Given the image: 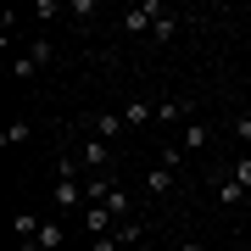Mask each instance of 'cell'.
<instances>
[{
  "mask_svg": "<svg viewBox=\"0 0 251 251\" xmlns=\"http://www.w3.org/2000/svg\"><path fill=\"white\" fill-rule=\"evenodd\" d=\"M28 140H34V123H23V117L6 128V134H0V145H6V151H11V145H28Z\"/></svg>",
  "mask_w": 251,
  "mask_h": 251,
  "instance_id": "obj_12",
  "label": "cell"
},
{
  "mask_svg": "<svg viewBox=\"0 0 251 251\" xmlns=\"http://www.w3.org/2000/svg\"><path fill=\"white\" fill-rule=\"evenodd\" d=\"M168 190H173V168H162V162H156V168L145 173V196H168Z\"/></svg>",
  "mask_w": 251,
  "mask_h": 251,
  "instance_id": "obj_9",
  "label": "cell"
},
{
  "mask_svg": "<svg viewBox=\"0 0 251 251\" xmlns=\"http://www.w3.org/2000/svg\"><path fill=\"white\" fill-rule=\"evenodd\" d=\"M229 179H240V184H246V196H251V151H246V156H234V168H229Z\"/></svg>",
  "mask_w": 251,
  "mask_h": 251,
  "instance_id": "obj_17",
  "label": "cell"
},
{
  "mask_svg": "<svg viewBox=\"0 0 251 251\" xmlns=\"http://www.w3.org/2000/svg\"><path fill=\"white\" fill-rule=\"evenodd\" d=\"M128 251H151V246H145V240H140V246H128Z\"/></svg>",
  "mask_w": 251,
  "mask_h": 251,
  "instance_id": "obj_21",
  "label": "cell"
},
{
  "mask_svg": "<svg viewBox=\"0 0 251 251\" xmlns=\"http://www.w3.org/2000/svg\"><path fill=\"white\" fill-rule=\"evenodd\" d=\"M162 0H145V6H128L123 17H117V28H123V34H145V28H156V17H162Z\"/></svg>",
  "mask_w": 251,
  "mask_h": 251,
  "instance_id": "obj_2",
  "label": "cell"
},
{
  "mask_svg": "<svg viewBox=\"0 0 251 251\" xmlns=\"http://www.w3.org/2000/svg\"><path fill=\"white\" fill-rule=\"evenodd\" d=\"M84 229H90L95 240H100V234H117V218H112V206H84Z\"/></svg>",
  "mask_w": 251,
  "mask_h": 251,
  "instance_id": "obj_5",
  "label": "cell"
},
{
  "mask_svg": "<svg viewBox=\"0 0 251 251\" xmlns=\"http://www.w3.org/2000/svg\"><path fill=\"white\" fill-rule=\"evenodd\" d=\"M90 196H84V179L78 173H62V179H56V206H84Z\"/></svg>",
  "mask_w": 251,
  "mask_h": 251,
  "instance_id": "obj_4",
  "label": "cell"
},
{
  "mask_svg": "<svg viewBox=\"0 0 251 251\" xmlns=\"http://www.w3.org/2000/svg\"><path fill=\"white\" fill-rule=\"evenodd\" d=\"M240 201H251V196H246V184H240V179H229V173H218V206H240Z\"/></svg>",
  "mask_w": 251,
  "mask_h": 251,
  "instance_id": "obj_8",
  "label": "cell"
},
{
  "mask_svg": "<svg viewBox=\"0 0 251 251\" xmlns=\"http://www.w3.org/2000/svg\"><path fill=\"white\" fill-rule=\"evenodd\" d=\"M78 251H123V240H117V234H100V240H84Z\"/></svg>",
  "mask_w": 251,
  "mask_h": 251,
  "instance_id": "obj_19",
  "label": "cell"
},
{
  "mask_svg": "<svg viewBox=\"0 0 251 251\" xmlns=\"http://www.w3.org/2000/svg\"><path fill=\"white\" fill-rule=\"evenodd\" d=\"M45 62H50V39H34V45H28L17 62H6V73H11V78H34Z\"/></svg>",
  "mask_w": 251,
  "mask_h": 251,
  "instance_id": "obj_1",
  "label": "cell"
},
{
  "mask_svg": "<svg viewBox=\"0 0 251 251\" xmlns=\"http://www.w3.org/2000/svg\"><path fill=\"white\" fill-rule=\"evenodd\" d=\"M90 128H95V140H117V134H128L123 112H100V117H90Z\"/></svg>",
  "mask_w": 251,
  "mask_h": 251,
  "instance_id": "obj_6",
  "label": "cell"
},
{
  "mask_svg": "<svg viewBox=\"0 0 251 251\" xmlns=\"http://www.w3.org/2000/svg\"><path fill=\"white\" fill-rule=\"evenodd\" d=\"M151 117H156V106H151V100H128V106H123V123H128V128H145Z\"/></svg>",
  "mask_w": 251,
  "mask_h": 251,
  "instance_id": "obj_10",
  "label": "cell"
},
{
  "mask_svg": "<svg viewBox=\"0 0 251 251\" xmlns=\"http://www.w3.org/2000/svg\"><path fill=\"white\" fill-rule=\"evenodd\" d=\"M206 140H212L206 123H184V151H206Z\"/></svg>",
  "mask_w": 251,
  "mask_h": 251,
  "instance_id": "obj_11",
  "label": "cell"
},
{
  "mask_svg": "<svg viewBox=\"0 0 251 251\" xmlns=\"http://www.w3.org/2000/svg\"><path fill=\"white\" fill-rule=\"evenodd\" d=\"M229 134L240 140V145H251V112H240V117H229Z\"/></svg>",
  "mask_w": 251,
  "mask_h": 251,
  "instance_id": "obj_16",
  "label": "cell"
},
{
  "mask_svg": "<svg viewBox=\"0 0 251 251\" xmlns=\"http://www.w3.org/2000/svg\"><path fill=\"white\" fill-rule=\"evenodd\" d=\"M112 156H117V151H112L106 140H84V145H78V168H84V179H90V173H106Z\"/></svg>",
  "mask_w": 251,
  "mask_h": 251,
  "instance_id": "obj_3",
  "label": "cell"
},
{
  "mask_svg": "<svg viewBox=\"0 0 251 251\" xmlns=\"http://www.w3.org/2000/svg\"><path fill=\"white\" fill-rule=\"evenodd\" d=\"M106 206H112V218H117V224H128V196H123V190H112Z\"/></svg>",
  "mask_w": 251,
  "mask_h": 251,
  "instance_id": "obj_18",
  "label": "cell"
},
{
  "mask_svg": "<svg viewBox=\"0 0 251 251\" xmlns=\"http://www.w3.org/2000/svg\"><path fill=\"white\" fill-rule=\"evenodd\" d=\"M179 251H206V246H196V240H184V246H179Z\"/></svg>",
  "mask_w": 251,
  "mask_h": 251,
  "instance_id": "obj_20",
  "label": "cell"
},
{
  "mask_svg": "<svg viewBox=\"0 0 251 251\" xmlns=\"http://www.w3.org/2000/svg\"><path fill=\"white\" fill-rule=\"evenodd\" d=\"M11 234H17V251H23V246H28V240L39 234V218H34V212H23L17 224H11Z\"/></svg>",
  "mask_w": 251,
  "mask_h": 251,
  "instance_id": "obj_13",
  "label": "cell"
},
{
  "mask_svg": "<svg viewBox=\"0 0 251 251\" xmlns=\"http://www.w3.org/2000/svg\"><path fill=\"white\" fill-rule=\"evenodd\" d=\"M173 34H179V17H173V11H162L156 28H151V39H173Z\"/></svg>",
  "mask_w": 251,
  "mask_h": 251,
  "instance_id": "obj_15",
  "label": "cell"
},
{
  "mask_svg": "<svg viewBox=\"0 0 251 251\" xmlns=\"http://www.w3.org/2000/svg\"><path fill=\"white\" fill-rule=\"evenodd\" d=\"M62 240H67V234H62V224H39V234H34L23 251H62Z\"/></svg>",
  "mask_w": 251,
  "mask_h": 251,
  "instance_id": "obj_7",
  "label": "cell"
},
{
  "mask_svg": "<svg viewBox=\"0 0 251 251\" xmlns=\"http://www.w3.org/2000/svg\"><path fill=\"white\" fill-rule=\"evenodd\" d=\"M156 123H184V100H156Z\"/></svg>",
  "mask_w": 251,
  "mask_h": 251,
  "instance_id": "obj_14",
  "label": "cell"
}]
</instances>
